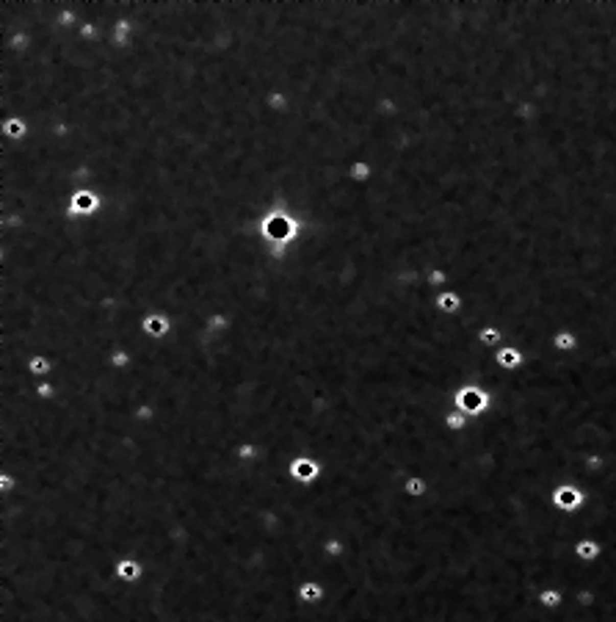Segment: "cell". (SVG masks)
<instances>
[{
    "instance_id": "1",
    "label": "cell",
    "mask_w": 616,
    "mask_h": 622,
    "mask_svg": "<svg viewBox=\"0 0 616 622\" xmlns=\"http://www.w3.org/2000/svg\"><path fill=\"white\" fill-rule=\"evenodd\" d=\"M459 407L470 409V412H481L486 407V393L476 390V387H464V390L459 393Z\"/></svg>"
},
{
    "instance_id": "2",
    "label": "cell",
    "mask_w": 616,
    "mask_h": 622,
    "mask_svg": "<svg viewBox=\"0 0 616 622\" xmlns=\"http://www.w3.org/2000/svg\"><path fill=\"white\" fill-rule=\"evenodd\" d=\"M290 473H293L299 481H313V478L321 473V468H318L315 459H307V456H299L293 464H290Z\"/></svg>"
},
{
    "instance_id": "3",
    "label": "cell",
    "mask_w": 616,
    "mask_h": 622,
    "mask_svg": "<svg viewBox=\"0 0 616 622\" xmlns=\"http://www.w3.org/2000/svg\"><path fill=\"white\" fill-rule=\"evenodd\" d=\"M553 501H556V506H561V509H578L580 501H583V492L575 490V487H558Z\"/></svg>"
},
{
    "instance_id": "4",
    "label": "cell",
    "mask_w": 616,
    "mask_h": 622,
    "mask_svg": "<svg viewBox=\"0 0 616 622\" xmlns=\"http://www.w3.org/2000/svg\"><path fill=\"white\" fill-rule=\"evenodd\" d=\"M437 310L439 313H448V316L459 313V310H462V293H459V291H439Z\"/></svg>"
},
{
    "instance_id": "5",
    "label": "cell",
    "mask_w": 616,
    "mask_h": 622,
    "mask_svg": "<svg viewBox=\"0 0 616 622\" xmlns=\"http://www.w3.org/2000/svg\"><path fill=\"white\" fill-rule=\"evenodd\" d=\"M141 326H144V332H147V335H155V338H160V335H166V329H169V318L163 316V313H150V316H144Z\"/></svg>"
},
{
    "instance_id": "6",
    "label": "cell",
    "mask_w": 616,
    "mask_h": 622,
    "mask_svg": "<svg viewBox=\"0 0 616 622\" xmlns=\"http://www.w3.org/2000/svg\"><path fill=\"white\" fill-rule=\"evenodd\" d=\"M519 362H523V354L517 351V348H503V351L497 354V365L503 368H517Z\"/></svg>"
},
{
    "instance_id": "7",
    "label": "cell",
    "mask_w": 616,
    "mask_h": 622,
    "mask_svg": "<svg viewBox=\"0 0 616 622\" xmlns=\"http://www.w3.org/2000/svg\"><path fill=\"white\" fill-rule=\"evenodd\" d=\"M138 572H141V567L135 564V562H130V559H125V562L116 564V575L125 578V581H135V578H138Z\"/></svg>"
},
{
    "instance_id": "8",
    "label": "cell",
    "mask_w": 616,
    "mask_h": 622,
    "mask_svg": "<svg viewBox=\"0 0 616 622\" xmlns=\"http://www.w3.org/2000/svg\"><path fill=\"white\" fill-rule=\"evenodd\" d=\"M553 343H556L561 351H570V348H575V343H578V340H575V335H572V332L561 329V332L553 335Z\"/></svg>"
},
{
    "instance_id": "9",
    "label": "cell",
    "mask_w": 616,
    "mask_h": 622,
    "mask_svg": "<svg viewBox=\"0 0 616 622\" xmlns=\"http://www.w3.org/2000/svg\"><path fill=\"white\" fill-rule=\"evenodd\" d=\"M301 597L304 600L310 597V603H315V600L321 597V586H318V584H304L301 586Z\"/></svg>"
},
{
    "instance_id": "10",
    "label": "cell",
    "mask_w": 616,
    "mask_h": 622,
    "mask_svg": "<svg viewBox=\"0 0 616 622\" xmlns=\"http://www.w3.org/2000/svg\"><path fill=\"white\" fill-rule=\"evenodd\" d=\"M578 556L580 559H594V556H597V545L588 542V539H586V542H580L578 545Z\"/></svg>"
},
{
    "instance_id": "11",
    "label": "cell",
    "mask_w": 616,
    "mask_h": 622,
    "mask_svg": "<svg viewBox=\"0 0 616 622\" xmlns=\"http://www.w3.org/2000/svg\"><path fill=\"white\" fill-rule=\"evenodd\" d=\"M445 279H448V271H442V269H437V265H431V271H429V282H431V285H442Z\"/></svg>"
},
{
    "instance_id": "12",
    "label": "cell",
    "mask_w": 616,
    "mask_h": 622,
    "mask_svg": "<svg viewBox=\"0 0 616 622\" xmlns=\"http://www.w3.org/2000/svg\"><path fill=\"white\" fill-rule=\"evenodd\" d=\"M481 340H484V343H497V340H500V329H495V326H486V329H481Z\"/></svg>"
},
{
    "instance_id": "13",
    "label": "cell",
    "mask_w": 616,
    "mask_h": 622,
    "mask_svg": "<svg viewBox=\"0 0 616 622\" xmlns=\"http://www.w3.org/2000/svg\"><path fill=\"white\" fill-rule=\"evenodd\" d=\"M406 490H409V495H423V492H425V484L420 481V478H409Z\"/></svg>"
},
{
    "instance_id": "14",
    "label": "cell",
    "mask_w": 616,
    "mask_h": 622,
    "mask_svg": "<svg viewBox=\"0 0 616 622\" xmlns=\"http://www.w3.org/2000/svg\"><path fill=\"white\" fill-rule=\"evenodd\" d=\"M445 423H448L451 429H462V426H464V418H462L459 412H453V415H448V418H445Z\"/></svg>"
},
{
    "instance_id": "15",
    "label": "cell",
    "mask_w": 616,
    "mask_h": 622,
    "mask_svg": "<svg viewBox=\"0 0 616 622\" xmlns=\"http://www.w3.org/2000/svg\"><path fill=\"white\" fill-rule=\"evenodd\" d=\"M541 603L556 606V603H558V594H556V592H544V594H541Z\"/></svg>"
},
{
    "instance_id": "16",
    "label": "cell",
    "mask_w": 616,
    "mask_h": 622,
    "mask_svg": "<svg viewBox=\"0 0 616 622\" xmlns=\"http://www.w3.org/2000/svg\"><path fill=\"white\" fill-rule=\"evenodd\" d=\"M31 368H33L36 373H39V371H47V360H39V357H36V360L31 362Z\"/></svg>"
}]
</instances>
